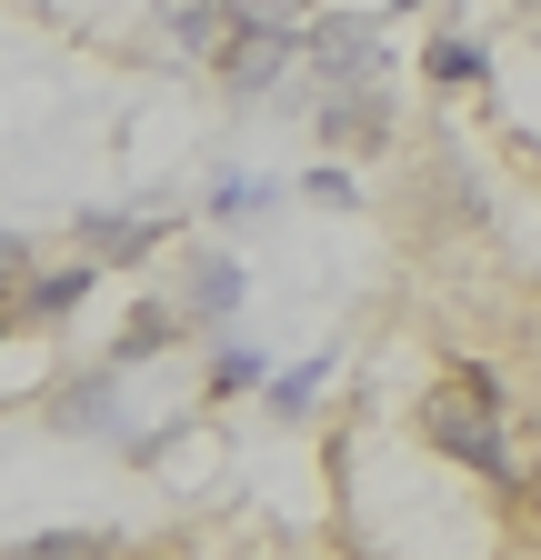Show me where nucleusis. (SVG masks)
<instances>
[{
    "label": "nucleus",
    "mask_w": 541,
    "mask_h": 560,
    "mask_svg": "<svg viewBox=\"0 0 541 560\" xmlns=\"http://www.w3.org/2000/svg\"><path fill=\"white\" fill-rule=\"evenodd\" d=\"M422 70H431L441 91H461V81H482V50H471V40H431V50H422Z\"/></svg>",
    "instance_id": "nucleus-10"
},
{
    "label": "nucleus",
    "mask_w": 541,
    "mask_h": 560,
    "mask_svg": "<svg viewBox=\"0 0 541 560\" xmlns=\"http://www.w3.org/2000/svg\"><path fill=\"white\" fill-rule=\"evenodd\" d=\"M91 280H101V260H81V270H50V280H31L11 320H31V330H50V320H71V311L91 301Z\"/></svg>",
    "instance_id": "nucleus-5"
},
{
    "label": "nucleus",
    "mask_w": 541,
    "mask_h": 560,
    "mask_svg": "<svg viewBox=\"0 0 541 560\" xmlns=\"http://www.w3.org/2000/svg\"><path fill=\"white\" fill-rule=\"evenodd\" d=\"M511 11H521V21H531V31H541V0H511Z\"/></svg>",
    "instance_id": "nucleus-15"
},
{
    "label": "nucleus",
    "mask_w": 541,
    "mask_h": 560,
    "mask_svg": "<svg viewBox=\"0 0 541 560\" xmlns=\"http://www.w3.org/2000/svg\"><path fill=\"white\" fill-rule=\"evenodd\" d=\"M231 21H291V0H231Z\"/></svg>",
    "instance_id": "nucleus-14"
},
{
    "label": "nucleus",
    "mask_w": 541,
    "mask_h": 560,
    "mask_svg": "<svg viewBox=\"0 0 541 560\" xmlns=\"http://www.w3.org/2000/svg\"><path fill=\"white\" fill-rule=\"evenodd\" d=\"M391 11H412V0H391Z\"/></svg>",
    "instance_id": "nucleus-16"
},
{
    "label": "nucleus",
    "mask_w": 541,
    "mask_h": 560,
    "mask_svg": "<svg viewBox=\"0 0 541 560\" xmlns=\"http://www.w3.org/2000/svg\"><path fill=\"white\" fill-rule=\"evenodd\" d=\"M221 11H231V0H161V31H171L181 50L211 60V50H221Z\"/></svg>",
    "instance_id": "nucleus-6"
},
{
    "label": "nucleus",
    "mask_w": 541,
    "mask_h": 560,
    "mask_svg": "<svg viewBox=\"0 0 541 560\" xmlns=\"http://www.w3.org/2000/svg\"><path fill=\"white\" fill-rule=\"evenodd\" d=\"M0 291H31V241L21 231H0ZM0 311H11V301H0Z\"/></svg>",
    "instance_id": "nucleus-13"
},
{
    "label": "nucleus",
    "mask_w": 541,
    "mask_h": 560,
    "mask_svg": "<svg viewBox=\"0 0 541 560\" xmlns=\"http://www.w3.org/2000/svg\"><path fill=\"white\" fill-rule=\"evenodd\" d=\"M0 560H111V540H91V530H50V540H21V550H0Z\"/></svg>",
    "instance_id": "nucleus-9"
},
{
    "label": "nucleus",
    "mask_w": 541,
    "mask_h": 560,
    "mask_svg": "<svg viewBox=\"0 0 541 560\" xmlns=\"http://www.w3.org/2000/svg\"><path fill=\"white\" fill-rule=\"evenodd\" d=\"M171 330H181L171 311H141V320H130V330H120V361H141V350H161Z\"/></svg>",
    "instance_id": "nucleus-12"
},
{
    "label": "nucleus",
    "mask_w": 541,
    "mask_h": 560,
    "mask_svg": "<svg viewBox=\"0 0 541 560\" xmlns=\"http://www.w3.org/2000/svg\"><path fill=\"white\" fill-rule=\"evenodd\" d=\"M301 60L321 70L331 91H371V81H381V50H371L361 21H321V31H301Z\"/></svg>",
    "instance_id": "nucleus-3"
},
{
    "label": "nucleus",
    "mask_w": 541,
    "mask_h": 560,
    "mask_svg": "<svg viewBox=\"0 0 541 560\" xmlns=\"http://www.w3.org/2000/svg\"><path fill=\"white\" fill-rule=\"evenodd\" d=\"M321 381H331V361H311V371H291V381H281V390H270V410H281V420H301V410H311V390H321Z\"/></svg>",
    "instance_id": "nucleus-11"
},
{
    "label": "nucleus",
    "mask_w": 541,
    "mask_h": 560,
    "mask_svg": "<svg viewBox=\"0 0 541 560\" xmlns=\"http://www.w3.org/2000/svg\"><path fill=\"white\" fill-rule=\"evenodd\" d=\"M422 441L461 470H482V480H511V441H502V400L482 371H451V390L422 400Z\"/></svg>",
    "instance_id": "nucleus-1"
},
{
    "label": "nucleus",
    "mask_w": 541,
    "mask_h": 560,
    "mask_svg": "<svg viewBox=\"0 0 541 560\" xmlns=\"http://www.w3.org/2000/svg\"><path fill=\"white\" fill-rule=\"evenodd\" d=\"M291 60H301V31H291V21H231L221 50H211V81H221L231 101H270Z\"/></svg>",
    "instance_id": "nucleus-2"
},
{
    "label": "nucleus",
    "mask_w": 541,
    "mask_h": 560,
    "mask_svg": "<svg viewBox=\"0 0 541 560\" xmlns=\"http://www.w3.org/2000/svg\"><path fill=\"white\" fill-rule=\"evenodd\" d=\"M161 231H171L161 210H91L81 221V260H141Z\"/></svg>",
    "instance_id": "nucleus-4"
},
{
    "label": "nucleus",
    "mask_w": 541,
    "mask_h": 560,
    "mask_svg": "<svg viewBox=\"0 0 541 560\" xmlns=\"http://www.w3.org/2000/svg\"><path fill=\"white\" fill-rule=\"evenodd\" d=\"M50 420H60V431H111V420H120V381H91V390H60V400H50Z\"/></svg>",
    "instance_id": "nucleus-7"
},
{
    "label": "nucleus",
    "mask_w": 541,
    "mask_h": 560,
    "mask_svg": "<svg viewBox=\"0 0 541 560\" xmlns=\"http://www.w3.org/2000/svg\"><path fill=\"white\" fill-rule=\"evenodd\" d=\"M191 311H200V320H231V311H241V260H200V270H191Z\"/></svg>",
    "instance_id": "nucleus-8"
}]
</instances>
